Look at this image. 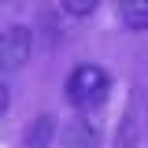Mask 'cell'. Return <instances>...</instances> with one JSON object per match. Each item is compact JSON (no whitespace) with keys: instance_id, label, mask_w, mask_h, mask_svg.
<instances>
[{"instance_id":"1","label":"cell","mask_w":148,"mask_h":148,"mask_svg":"<svg viewBox=\"0 0 148 148\" xmlns=\"http://www.w3.org/2000/svg\"><path fill=\"white\" fill-rule=\"evenodd\" d=\"M111 92V74L96 63H82L74 67L71 78H67V100H71L78 111H92L108 100Z\"/></svg>"},{"instance_id":"7","label":"cell","mask_w":148,"mask_h":148,"mask_svg":"<svg viewBox=\"0 0 148 148\" xmlns=\"http://www.w3.org/2000/svg\"><path fill=\"white\" fill-rule=\"evenodd\" d=\"M8 104H11V89H8V85L0 82V115L8 111Z\"/></svg>"},{"instance_id":"5","label":"cell","mask_w":148,"mask_h":148,"mask_svg":"<svg viewBox=\"0 0 148 148\" xmlns=\"http://www.w3.org/2000/svg\"><path fill=\"white\" fill-rule=\"evenodd\" d=\"M119 15H122V26L145 30L148 26V0H119Z\"/></svg>"},{"instance_id":"2","label":"cell","mask_w":148,"mask_h":148,"mask_svg":"<svg viewBox=\"0 0 148 148\" xmlns=\"http://www.w3.org/2000/svg\"><path fill=\"white\" fill-rule=\"evenodd\" d=\"M34 52V34L26 26H8L0 34V71H18Z\"/></svg>"},{"instance_id":"6","label":"cell","mask_w":148,"mask_h":148,"mask_svg":"<svg viewBox=\"0 0 148 148\" xmlns=\"http://www.w3.org/2000/svg\"><path fill=\"white\" fill-rule=\"evenodd\" d=\"M96 8H100V0H63V11H67V15H74V18L92 15Z\"/></svg>"},{"instance_id":"8","label":"cell","mask_w":148,"mask_h":148,"mask_svg":"<svg viewBox=\"0 0 148 148\" xmlns=\"http://www.w3.org/2000/svg\"><path fill=\"white\" fill-rule=\"evenodd\" d=\"M0 4H4V0H0Z\"/></svg>"},{"instance_id":"4","label":"cell","mask_w":148,"mask_h":148,"mask_svg":"<svg viewBox=\"0 0 148 148\" xmlns=\"http://www.w3.org/2000/svg\"><path fill=\"white\" fill-rule=\"evenodd\" d=\"M52 133H56V119L52 115H37L34 122L26 126V148H48L52 145Z\"/></svg>"},{"instance_id":"3","label":"cell","mask_w":148,"mask_h":148,"mask_svg":"<svg viewBox=\"0 0 148 148\" xmlns=\"http://www.w3.org/2000/svg\"><path fill=\"white\" fill-rule=\"evenodd\" d=\"M59 148H100V133L85 119H71L59 133Z\"/></svg>"}]
</instances>
